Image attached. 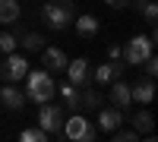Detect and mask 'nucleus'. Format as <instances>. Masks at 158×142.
I'll return each mask as SVG.
<instances>
[{
	"label": "nucleus",
	"mask_w": 158,
	"mask_h": 142,
	"mask_svg": "<svg viewBox=\"0 0 158 142\" xmlns=\"http://www.w3.org/2000/svg\"><path fill=\"white\" fill-rule=\"evenodd\" d=\"M54 79H51L48 70H29L25 73V101H35V104H44V101L54 98Z\"/></svg>",
	"instance_id": "1"
},
{
	"label": "nucleus",
	"mask_w": 158,
	"mask_h": 142,
	"mask_svg": "<svg viewBox=\"0 0 158 142\" xmlns=\"http://www.w3.org/2000/svg\"><path fill=\"white\" fill-rule=\"evenodd\" d=\"M41 19H44L48 29L63 32V29H67V25H73V19H76L73 0H44V6H41Z\"/></svg>",
	"instance_id": "2"
},
{
	"label": "nucleus",
	"mask_w": 158,
	"mask_h": 142,
	"mask_svg": "<svg viewBox=\"0 0 158 142\" xmlns=\"http://www.w3.org/2000/svg\"><path fill=\"white\" fill-rule=\"evenodd\" d=\"M60 139H70V142H92V139H95V126H92L82 114L73 111V117L63 123V130H60Z\"/></svg>",
	"instance_id": "3"
},
{
	"label": "nucleus",
	"mask_w": 158,
	"mask_h": 142,
	"mask_svg": "<svg viewBox=\"0 0 158 142\" xmlns=\"http://www.w3.org/2000/svg\"><path fill=\"white\" fill-rule=\"evenodd\" d=\"M152 51H155V38L152 35H133L127 41V47H123V60L130 63V67H139Z\"/></svg>",
	"instance_id": "4"
},
{
	"label": "nucleus",
	"mask_w": 158,
	"mask_h": 142,
	"mask_svg": "<svg viewBox=\"0 0 158 142\" xmlns=\"http://www.w3.org/2000/svg\"><path fill=\"white\" fill-rule=\"evenodd\" d=\"M38 126H41L48 136H60V130H63V108L44 101V104L38 108Z\"/></svg>",
	"instance_id": "5"
},
{
	"label": "nucleus",
	"mask_w": 158,
	"mask_h": 142,
	"mask_svg": "<svg viewBox=\"0 0 158 142\" xmlns=\"http://www.w3.org/2000/svg\"><path fill=\"white\" fill-rule=\"evenodd\" d=\"M25 73H29V60L19 57L16 51L6 54V63H3V70H0V79L3 82H19V79H25Z\"/></svg>",
	"instance_id": "6"
},
{
	"label": "nucleus",
	"mask_w": 158,
	"mask_h": 142,
	"mask_svg": "<svg viewBox=\"0 0 158 142\" xmlns=\"http://www.w3.org/2000/svg\"><path fill=\"white\" fill-rule=\"evenodd\" d=\"M41 63H44L48 73H63L67 70V54L60 47H54V44H44L41 47Z\"/></svg>",
	"instance_id": "7"
},
{
	"label": "nucleus",
	"mask_w": 158,
	"mask_h": 142,
	"mask_svg": "<svg viewBox=\"0 0 158 142\" xmlns=\"http://www.w3.org/2000/svg\"><path fill=\"white\" fill-rule=\"evenodd\" d=\"M0 104H3L6 111H22L25 108V92H19L16 82H6L3 88H0Z\"/></svg>",
	"instance_id": "8"
},
{
	"label": "nucleus",
	"mask_w": 158,
	"mask_h": 142,
	"mask_svg": "<svg viewBox=\"0 0 158 142\" xmlns=\"http://www.w3.org/2000/svg\"><path fill=\"white\" fill-rule=\"evenodd\" d=\"M123 123V111L120 108H98V130L101 133H114Z\"/></svg>",
	"instance_id": "9"
},
{
	"label": "nucleus",
	"mask_w": 158,
	"mask_h": 142,
	"mask_svg": "<svg viewBox=\"0 0 158 142\" xmlns=\"http://www.w3.org/2000/svg\"><path fill=\"white\" fill-rule=\"evenodd\" d=\"M89 73H92L89 60H82V57L67 60V79H70L73 85H85V82H89Z\"/></svg>",
	"instance_id": "10"
},
{
	"label": "nucleus",
	"mask_w": 158,
	"mask_h": 142,
	"mask_svg": "<svg viewBox=\"0 0 158 142\" xmlns=\"http://www.w3.org/2000/svg\"><path fill=\"white\" fill-rule=\"evenodd\" d=\"M120 73H123V67H120L117 60H108V63H101V67L92 70L95 82H101V85H108V82H114V79H120Z\"/></svg>",
	"instance_id": "11"
},
{
	"label": "nucleus",
	"mask_w": 158,
	"mask_h": 142,
	"mask_svg": "<svg viewBox=\"0 0 158 142\" xmlns=\"http://www.w3.org/2000/svg\"><path fill=\"white\" fill-rule=\"evenodd\" d=\"M130 98L139 101V104H152V98H155V82L152 79H142L136 85H130Z\"/></svg>",
	"instance_id": "12"
},
{
	"label": "nucleus",
	"mask_w": 158,
	"mask_h": 142,
	"mask_svg": "<svg viewBox=\"0 0 158 142\" xmlns=\"http://www.w3.org/2000/svg\"><path fill=\"white\" fill-rule=\"evenodd\" d=\"M73 25H76V32L82 35V38H92V35H98V29H101L98 16H92V13H85V16H76V19H73Z\"/></svg>",
	"instance_id": "13"
},
{
	"label": "nucleus",
	"mask_w": 158,
	"mask_h": 142,
	"mask_svg": "<svg viewBox=\"0 0 158 142\" xmlns=\"http://www.w3.org/2000/svg\"><path fill=\"white\" fill-rule=\"evenodd\" d=\"M108 98H111V104H114V108H120V111L130 104V101H133V98H130V85L120 82V79H114V82H111V95H108Z\"/></svg>",
	"instance_id": "14"
},
{
	"label": "nucleus",
	"mask_w": 158,
	"mask_h": 142,
	"mask_svg": "<svg viewBox=\"0 0 158 142\" xmlns=\"http://www.w3.org/2000/svg\"><path fill=\"white\" fill-rule=\"evenodd\" d=\"M60 95H63V104H67L70 111H82V92H79V85L67 82L60 88Z\"/></svg>",
	"instance_id": "15"
},
{
	"label": "nucleus",
	"mask_w": 158,
	"mask_h": 142,
	"mask_svg": "<svg viewBox=\"0 0 158 142\" xmlns=\"http://www.w3.org/2000/svg\"><path fill=\"white\" fill-rule=\"evenodd\" d=\"M19 0H0V25H10V22H19Z\"/></svg>",
	"instance_id": "16"
},
{
	"label": "nucleus",
	"mask_w": 158,
	"mask_h": 142,
	"mask_svg": "<svg viewBox=\"0 0 158 142\" xmlns=\"http://www.w3.org/2000/svg\"><path fill=\"white\" fill-rule=\"evenodd\" d=\"M130 123H133V130L139 133V136H146V133H152V126H155V117L152 114L142 108L139 114H133V117H130Z\"/></svg>",
	"instance_id": "17"
},
{
	"label": "nucleus",
	"mask_w": 158,
	"mask_h": 142,
	"mask_svg": "<svg viewBox=\"0 0 158 142\" xmlns=\"http://www.w3.org/2000/svg\"><path fill=\"white\" fill-rule=\"evenodd\" d=\"M44 44H48V41H44L41 35H35V32H25V35H22V47H25V51H32V54H38Z\"/></svg>",
	"instance_id": "18"
},
{
	"label": "nucleus",
	"mask_w": 158,
	"mask_h": 142,
	"mask_svg": "<svg viewBox=\"0 0 158 142\" xmlns=\"http://www.w3.org/2000/svg\"><path fill=\"white\" fill-rule=\"evenodd\" d=\"M101 92H98V88H85V92H82V108H89V111H98L101 108Z\"/></svg>",
	"instance_id": "19"
},
{
	"label": "nucleus",
	"mask_w": 158,
	"mask_h": 142,
	"mask_svg": "<svg viewBox=\"0 0 158 142\" xmlns=\"http://www.w3.org/2000/svg\"><path fill=\"white\" fill-rule=\"evenodd\" d=\"M139 13H142V19H146L149 25H155V22H158V6H155V0H146Z\"/></svg>",
	"instance_id": "20"
},
{
	"label": "nucleus",
	"mask_w": 158,
	"mask_h": 142,
	"mask_svg": "<svg viewBox=\"0 0 158 142\" xmlns=\"http://www.w3.org/2000/svg\"><path fill=\"white\" fill-rule=\"evenodd\" d=\"M19 139H22V142H48V133L41 130V126H38V130H22Z\"/></svg>",
	"instance_id": "21"
},
{
	"label": "nucleus",
	"mask_w": 158,
	"mask_h": 142,
	"mask_svg": "<svg viewBox=\"0 0 158 142\" xmlns=\"http://www.w3.org/2000/svg\"><path fill=\"white\" fill-rule=\"evenodd\" d=\"M16 47H19L16 35H10V32H0V51H3V54H13Z\"/></svg>",
	"instance_id": "22"
},
{
	"label": "nucleus",
	"mask_w": 158,
	"mask_h": 142,
	"mask_svg": "<svg viewBox=\"0 0 158 142\" xmlns=\"http://www.w3.org/2000/svg\"><path fill=\"white\" fill-rule=\"evenodd\" d=\"M111 136H114V142H133V139H139V133H136V130H120V126H117Z\"/></svg>",
	"instance_id": "23"
},
{
	"label": "nucleus",
	"mask_w": 158,
	"mask_h": 142,
	"mask_svg": "<svg viewBox=\"0 0 158 142\" xmlns=\"http://www.w3.org/2000/svg\"><path fill=\"white\" fill-rule=\"evenodd\" d=\"M139 67H142V70H146V76H149V79H155V73H158V60H155V54H149L146 60H142V63H139Z\"/></svg>",
	"instance_id": "24"
},
{
	"label": "nucleus",
	"mask_w": 158,
	"mask_h": 142,
	"mask_svg": "<svg viewBox=\"0 0 158 142\" xmlns=\"http://www.w3.org/2000/svg\"><path fill=\"white\" fill-rule=\"evenodd\" d=\"M108 57H111V60H120V57H123V47L111 44V47H108Z\"/></svg>",
	"instance_id": "25"
},
{
	"label": "nucleus",
	"mask_w": 158,
	"mask_h": 142,
	"mask_svg": "<svg viewBox=\"0 0 158 142\" xmlns=\"http://www.w3.org/2000/svg\"><path fill=\"white\" fill-rule=\"evenodd\" d=\"M104 3H108V6H114V10H123L130 0H104Z\"/></svg>",
	"instance_id": "26"
}]
</instances>
